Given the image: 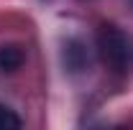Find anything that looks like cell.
Returning a JSON list of instances; mask_svg holds the SVG:
<instances>
[{"label": "cell", "instance_id": "6da1fadb", "mask_svg": "<svg viewBox=\"0 0 133 130\" xmlns=\"http://www.w3.org/2000/svg\"><path fill=\"white\" fill-rule=\"evenodd\" d=\"M97 54L102 64L118 74L133 66V36L115 23H105L97 31Z\"/></svg>", "mask_w": 133, "mask_h": 130}, {"label": "cell", "instance_id": "7a4b0ae2", "mask_svg": "<svg viewBox=\"0 0 133 130\" xmlns=\"http://www.w3.org/2000/svg\"><path fill=\"white\" fill-rule=\"evenodd\" d=\"M26 61V54L18 44H3L0 46V69L3 71H16Z\"/></svg>", "mask_w": 133, "mask_h": 130}, {"label": "cell", "instance_id": "3957f363", "mask_svg": "<svg viewBox=\"0 0 133 130\" xmlns=\"http://www.w3.org/2000/svg\"><path fill=\"white\" fill-rule=\"evenodd\" d=\"M21 125H23V120H21L10 107L0 105V130H18Z\"/></svg>", "mask_w": 133, "mask_h": 130}]
</instances>
